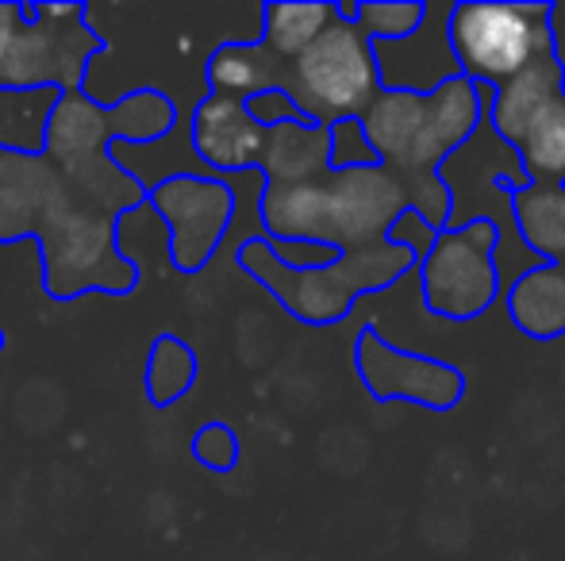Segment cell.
Segmentation results:
<instances>
[{
    "label": "cell",
    "mask_w": 565,
    "mask_h": 561,
    "mask_svg": "<svg viewBox=\"0 0 565 561\" xmlns=\"http://www.w3.org/2000/svg\"><path fill=\"white\" fill-rule=\"evenodd\" d=\"M35 239L43 292L58 304L89 292L127 296L139 262L124 255L119 219L66 185L46 154L4 142L0 150V242Z\"/></svg>",
    "instance_id": "cell-1"
},
{
    "label": "cell",
    "mask_w": 565,
    "mask_h": 561,
    "mask_svg": "<svg viewBox=\"0 0 565 561\" xmlns=\"http://www.w3.org/2000/svg\"><path fill=\"white\" fill-rule=\"evenodd\" d=\"M178 128V105L162 89H135L113 105H97L89 93H54L43 120L39 154L66 177L70 188L89 196L108 216L147 208V181L119 165L108 150L147 147Z\"/></svg>",
    "instance_id": "cell-2"
},
{
    "label": "cell",
    "mask_w": 565,
    "mask_h": 561,
    "mask_svg": "<svg viewBox=\"0 0 565 561\" xmlns=\"http://www.w3.org/2000/svg\"><path fill=\"white\" fill-rule=\"evenodd\" d=\"M408 208V185L385 165L328 170L305 185H262L258 196V219L269 242H308L335 255L385 242Z\"/></svg>",
    "instance_id": "cell-3"
},
{
    "label": "cell",
    "mask_w": 565,
    "mask_h": 561,
    "mask_svg": "<svg viewBox=\"0 0 565 561\" xmlns=\"http://www.w3.org/2000/svg\"><path fill=\"white\" fill-rule=\"evenodd\" d=\"M484 85L450 74L435 89H381L358 120L377 162L396 177H435L481 128Z\"/></svg>",
    "instance_id": "cell-4"
},
{
    "label": "cell",
    "mask_w": 565,
    "mask_h": 561,
    "mask_svg": "<svg viewBox=\"0 0 565 561\" xmlns=\"http://www.w3.org/2000/svg\"><path fill=\"white\" fill-rule=\"evenodd\" d=\"M235 262L250 273L285 312L308 327H335L350 315L358 296L393 289L419 266V258L401 242H373L354 255H339L335 262L292 270L274 255V242L266 235H250L238 242Z\"/></svg>",
    "instance_id": "cell-5"
},
{
    "label": "cell",
    "mask_w": 565,
    "mask_h": 561,
    "mask_svg": "<svg viewBox=\"0 0 565 561\" xmlns=\"http://www.w3.org/2000/svg\"><path fill=\"white\" fill-rule=\"evenodd\" d=\"M108 39L89 28V4L0 0V93H85Z\"/></svg>",
    "instance_id": "cell-6"
},
{
    "label": "cell",
    "mask_w": 565,
    "mask_h": 561,
    "mask_svg": "<svg viewBox=\"0 0 565 561\" xmlns=\"http://www.w3.org/2000/svg\"><path fill=\"white\" fill-rule=\"evenodd\" d=\"M447 51L461 77L497 89L535 58L558 51L554 0H523V4L461 0L447 15Z\"/></svg>",
    "instance_id": "cell-7"
},
{
    "label": "cell",
    "mask_w": 565,
    "mask_h": 561,
    "mask_svg": "<svg viewBox=\"0 0 565 561\" xmlns=\"http://www.w3.org/2000/svg\"><path fill=\"white\" fill-rule=\"evenodd\" d=\"M489 128L520 158L527 185H565V62L558 51L489 89Z\"/></svg>",
    "instance_id": "cell-8"
},
{
    "label": "cell",
    "mask_w": 565,
    "mask_h": 561,
    "mask_svg": "<svg viewBox=\"0 0 565 561\" xmlns=\"http://www.w3.org/2000/svg\"><path fill=\"white\" fill-rule=\"evenodd\" d=\"M281 93L300 112V120L331 128L339 120H358L381 93L373 43L350 20H331L308 51L285 62Z\"/></svg>",
    "instance_id": "cell-9"
},
{
    "label": "cell",
    "mask_w": 565,
    "mask_h": 561,
    "mask_svg": "<svg viewBox=\"0 0 565 561\" xmlns=\"http://www.w3.org/2000/svg\"><path fill=\"white\" fill-rule=\"evenodd\" d=\"M500 227L492 216H473L435 235L419 262V292L435 320H481L500 296L497 270Z\"/></svg>",
    "instance_id": "cell-10"
},
{
    "label": "cell",
    "mask_w": 565,
    "mask_h": 561,
    "mask_svg": "<svg viewBox=\"0 0 565 561\" xmlns=\"http://www.w3.org/2000/svg\"><path fill=\"white\" fill-rule=\"evenodd\" d=\"M147 208L170 227V266L185 278L216 258L235 219V188L212 173H170L147 185Z\"/></svg>",
    "instance_id": "cell-11"
},
{
    "label": "cell",
    "mask_w": 565,
    "mask_h": 561,
    "mask_svg": "<svg viewBox=\"0 0 565 561\" xmlns=\"http://www.w3.org/2000/svg\"><path fill=\"white\" fill-rule=\"evenodd\" d=\"M354 369L362 389L377 404H416L427 412H454L466 400V374L454 362L401 350L373 323L354 338Z\"/></svg>",
    "instance_id": "cell-12"
},
{
    "label": "cell",
    "mask_w": 565,
    "mask_h": 561,
    "mask_svg": "<svg viewBox=\"0 0 565 561\" xmlns=\"http://www.w3.org/2000/svg\"><path fill=\"white\" fill-rule=\"evenodd\" d=\"M189 142H193V154L212 170V177L246 170L258 173L262 150H266V128L254 123V116L246 112L243 100L212 97L209 93L193 108Z\"/></svg>",
    "instance_id": "cell-13"
},
{
    "label": "cell",
    "mask_w": 565,
    "mask_h": 561,
    "mask_svg": "<svg viewBox=\"0 0 565 561\" xmlns=\"http://www.w3.org/2000/svg\"><path fill=\"white\" fill-rule=\"evenodd\" d=\"M331 170V128L308 120H281L266 128L262 185H305Z\"/></svg>",
    "instance_id": "cell-14"
},
{
    "label": "cell",
    "mask_w": 565,
    "mask_h": 561,
    "mask_svg": "<svg viewBox=\"0 0 565 561\" xmlns=\"http://www.w3.org/2000/svg\"><path fill=\"white\" fill-rule=\"evenodd\" d=\"M285 62L274 51L262 46V39H231L220 43L204 62V82H209L212 97H231V100H250L258 93L281 89Z\"/></svg>",
    "instance_id": "cell-15"
},
{
    "label": "cell",
    "mask_w": 565,
    "mask_h": 561,
    "mask_svg": "<svg viewBox=\"0 0 565 561\" xmlns=\"http://www.w3.org/2000/svg\"><path fill=\"white\" fill-rule=\"evenodd\" d=\"M508 320L520 335L535 343H554L565 335V270L539 262L523 270L508 289Z\"/></svg>",
    "instance_id": "cell-16"
},
{
    "label": "cell",
    "mask_w": 565,
    "mask_h": 561,
    "mask_svg": "<svg viewBox=\"0 0 565 561\" xmlns=\"http://www.w3.org/2000/svg\"><path fill=\"white\" fill-rule=\"evenodd\" d=\"M508 204L531 255L565 270V185H527Z\"/></svg>",
    "instance_id": "cell-17"
},
{
    "label": "cell",
    "mask_w": 565,
    "mask_h": 561,
    "mask_svg": "<svg viewBox=\"0 0 565 561\" xmlns=\"http://www.w3.org/2000/svg\"><path fill=\"white\" fill-rule=\"evenodd\" d=\"M339 15L335 0H308V4H292V0H269L262 4V46L274 51L281 62H292L300 51L316 43L323 28Z\"/></svg>",
    "instance_id": "cell-18"
},
{
    "label": "cell",
    "mask_w": 565,
    "mask_h": 561,
    "mask_svg": "<svg viewBox=\"0 0 565 561\" xmlns=\"http://www.w3.org/2000/svg\"><path fill=\"white\" fill-rule=\"evenodd\" d=\"M196 377H201V358H196V350L185 343V338L162 331V335L150 343L147 377H142V381H147L150 408H158V412L173 408L189 389H193Z\"/></svg>",
    "instance_id": "cell-19"
},
{
    "label": "cell",
    "mask_w": 565,
    "mask_h": 561,
    "mask_svg": "<svg viewBox=\"0 0 565 561\" xmlns=\"http://www.w3.org/2000/svg\"><path fill=\"white\" fill-rule=\"evenodd\" d=\"M354 23L373 46H393V43H408L424 31L427 23V4L424 0H396V4H354Z\"/></svg>",
    "instance_id": "cell-20"
},
{
    "label": "cell",
    "mask_w": 565,
    "mask_h": 561,
    "mask_svg": "<svg viewBox=\"0 0 565 561\" xmlns=\"http://www.w3.org/2000/svg\"><path fill=\"white\" fill-rule=\"evenodd\" d=\"M238 454H243L238 434L231 431V423H224V420L201 423V431L193 434V457L209 473H231L238 465Z\"/></svg>",
    "instance_id": "cell-21"
},
{
    "label": "cell",
    "mask_w": 565,
    "mask_h": 561,
    "mask_svg": "<svg viewBox=\"0 0 565 561\" xmlns=\"http://www.w3.org/2000/svg\"><path fill=\"white\" fill-rule=\"evenodd\" d=\"M381 165L373 154L370 139L362 131V120H339L331 123V170H370Z\"/></svg>",
    "instance_id": "cell-22"
},
{
    "label": "cell",
    "mask_w": 565,
    "mask_h": 561,
    "mask_svg": "<svg viewBox=\"0 0 565 561\" xmlns=\"http://www.w3.org/2000/svg\"><path fill=\"white\" fill-rule=\"evenodd\" d=\"M435 235H439V231H435V227L427 224V219H419L416 212L408 208V212H404V216L393 224V231H388V242H401V247H408L412 255H416L419 262H424V255L431 250Z\"/></svg>",
    "instance_id": "cell-23"
},
{
    "label": "cell",
    "mask_w": 565,
    "mask_h": 561,
    "mask_svg": "<svg viewBox=\"0 0 565 561\" xmlns=\"http://www.w3.org/2000/svg\"><path fill=\"white\" fill-rule=\"evenodd\" d=\"M243 105H246V112L254 116V123H262V128H274V123H281V120H300V112L289 105V97H285L281 89L258 93V97L243 100Z\"/></svg>",
    "instance_id": "cell-24"
},
{
    "label": "cell",
    "mask_w": 565,
    "mask_h": 561,
    "mask_svg": "<svg viewBox=\"0 0 565 561\" xmlns=\"http://www.w3.org/2000/svg\"><path fill=\"white\" fill-rule=\"evenodd\" d=\"M4 343H8V335H4V327H0V354H4Z\"/></svg>",
    "instance_id": "cell-25"
},
{
    "label": "cell",
    "mask_w": 565,
    "mask_h": 561,
    "mask_svg": "<svg viewBox=\"0 0 565 561\" xmlns=\"http://www.w3.org/2000/svg\"><path fill=\"white\" fill-rule=\"evenodd\" d=\"M0 150H4V142H0Z\"/></svg>",
    "instance_id": "cell-26"
}]
</instances>
